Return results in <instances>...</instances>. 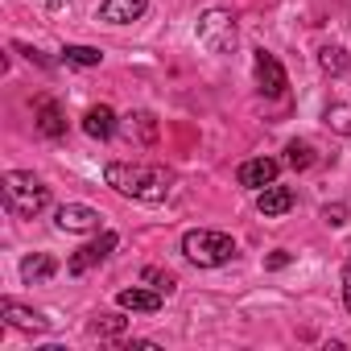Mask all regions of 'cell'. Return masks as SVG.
<instances>
[{
	"instance_id": "obj_9",
	"label": "cell",
	"mask_w": 351,
	"mask_h": 351,
	"mask_svg": "<svg viewBox=\"0 0 351 351\" xmlns=\"http://www.w3.org/2000/svg\"><path fill=\"white\" fill-rule=\"evenodd\" d=\"M293 203H298V195H293V186H265L261 195H256V211L265 215V219H281V215H289L293 211Z\"/></svg>"
},
{
	"instance_id": "obj_24",
	"label": "cell",
	"mask_w": 351,
	"mask_h": 351,
	"mask_svg": "<svg viewBox=\"0 0 351 351\" xmlns=\"http://www.w3.org/2000/svg\"><path fill=\"white\" fill-rule=\"evenodd\" d=\"M343 306H347V314H351V256H347V265H343Z\"/></svg>"
},
{
	"instance_id": "obj_21",
	"label": "cell",
	"mask_w": 351,
	"mask_h": 351,
	"mask_svg": "<svg viewBox=\"0 0 351 351\" xmlns=\"http://www.w3.org/2000/svg\"><path fill=\"white\" fill-rule=\"evenodd\" d=\"M141 277H145V281H149V285H153L157 293H165V298H169L173 289H178V281H173V273H161V269H153V265H149V269H145Z\"/></svg>"
},
{
	"instance_id": "obj_15",
	"label": "cell",
	"mask_w": 351,
	"mask_h": 351,
	"mask_svg": "<svg viewBox=\"0 0 351 351\" xmlns=\"http://www.w3.org/2000/svg\"><path fill=\"white\" fill-rule=\"evenodd\" d=\"M124 136L128 141H136V145H153L157 141V116L153 112H132V116H124Z\"/></svg>"
},
{
	"instance_id": "obj_5",
	"label": "cell",
	"mask_w": 351,
	"mask_h": 351,
	"mask_svg": "<svg viewBox=\"0 0 351 351\" xmlns=\"http://www.w3.org/2000/svg\"><path fill=\"white\" fill-rule=\"evenodd\" d=\"M99 211L87 207V203H62L58 215H54V228L66 232V236H87V232H99Z\"/></svg>"
},
{
	"instance_id": "obj_2",
	"label": "cell",
	"mask_w": 351,
	"mask_h": 351,
	"mask_svg": "<svg viewBox=\"0 0 351 351\" xmlns=\"http://www.w3.org/2000/svg\"><path fill=\"white\" fill-rule=\"evenodd\" d=\"M0 186H5V207H9V215H17V219H34V215L46 211V203H50V191L34 178V173H25V169H9Z\"/></svg>"
},
{
	"instance_id": "obj_7",
	"label": "cell",
	"mask_w": 351,
	"mask_h": 351,
	"mask_svg": "<svg viewBox=\"0 0 351 351\" xmlns=\"http://www.w3.org/2000/svg\"><path fill=\"white\" fill-rule=\"evenodd\" d=\"M277 173H281V161H273V157H252V161H244L240 165V186H248V191H265V186H273L277 182Z\"/></svg>"
},
{
	"instance_id": "obj_11",
	"label": "cell",
	"mask_w": 351,
	"mask_h": 351,
	"mask_svg": "<svg viewBox=\"0 0 351 351\" xmlns=\"http://www.w3.org/2000/svg\"><path fill=\"white\" fill-rule=\"evenodd\" d=\"M149 0H104L99 5V21L104 25H132L136 17H145Z\"/></svg>"
},
{
	"instance_id": "obj_22",
	"label": "cell",
	"mask_w": 351,
	"mask_h": 351,
	"mask_svg": "<svg viewBox=\"0 0 351 351\" xmlns=\"http://www.w3.org/2000/svg\"><path fill=\"white\" fill-rule=\"evenodd\" d=\"M124 326H128V318H120V314H99V318L91 322V335H124Z\"/></svg>"
},
{
	"instance_id": "obj_20",
	"label": "cell",
	"mask_w": 351,
	"mask_h": 351,
	"mask_svg": "<svg viewBox=\"0 0 351 351\" xmlns=\"http://www.w3.org/2000/svg\"><path fill=\"white\" fill-rule=\"evenodd\" d=\"M285 161H289L293 169H306V165H314V149H310L306 141H289V145H285Z\"/></svg>"
},
{
	"instance_id": "obj_10",
	"label": "cell",
	"mask_w": 351,
	"mask_h": 351,
	"mask_svg": "<svg viewBox=\"0 0 351 351\" xmlns=\"http://www.w3.org/2000/svg\"><path fill=\"white\" fill-rule=\"evenodd\" d=\"M116 244H120V236H116V232H104V236H99V240H91L87 248H79V252L71 256V265H66V269L79 277V273H87L91 265H99L104 256H112V248H116Z\"/></svg>"
},
{
	"instance_id": "obj_4",
	"label": "cell",
	"mask_w": 351,
	"mask_h": 351,
	"mask_svg": "<svg viewBox=\"0 0 351 351\" xmlns=\"http://www.w3.org/2000/svg\"><path fill=\"white\" fill-rule=\"evenodd\" d=\"M199 46L207 54H232L236 50V17L228 9H211L199 17Z\"/></svg>"
},
{
	"instance_id": "obj_19",
	"label": "cell",
	"mask_w": 351,
	"mask_h": 351,
	"mask_svg": "<svg viewBox=\"0 0 351 351\" xmlns=\"http://www.w3.org/2000/svg\"><path fill=\"white\" fill-rule=\"evenodd\" d=\"M322 120H326V128H335L339 136H351V104H330V108L322 112Z\"/></svg>"
},
{
	"instance_id": "obj_13",
	"label": "cell",
	"mask_w": 351,
	"mask_h": 351,
	"mask_svg": "<svg viewBox=\"0 0 351 351\" xmlns=\"http://www.w3.org/2000/svg\"><path fill=\"white\" fill-rule=\"evenodd\" d=\"M116 306H120V310H132V314H157V310H161V293L132 285V289H120V293H116Z\"/></svg>"
},
{
	"instance_id": "obj_6",
	"label": "cell",
	"mask_w": 351,
	"mask_h": 351,
	"mask_svg": "<svg viewBox=\"0 0 351 351\" xmlns=\"http://www.w3.org/2000/svg\"><path fill=\"white\" fill-rule=\"evenodd\" d=\"M252 71H256V83H261V91H265L269 99H281V95H285L289 79H285V66L277 62V54L256 50V54H252Z\"/></svg>"
},
{
	"instance_id": "obj_16",
	"label": "cell",
	"mask_w": 351,
	"mask_h": 351,
	"mask_svg": "<svg viewBox=\"0 0 351 351\" xmlns=\"http://www.w3.org/2000/svg\"><path fill=\"white\" fill-rule=\"evenodd\" d=\"M54 273H58V261L46 256V252H34V256L21 261V281H25V285H42V281H50Z\"/></svg>"
},
{
	"instance_id": "obj_18",
	"label": "cell",
	"mask_w": 351,
	"mask_h": 351,
	"mask_svg": "<svg viewBox=\"0 0 351 351\" xmlns=\"http://www.w3.org/2000/svg\"><path fill=\"white\" fill-rule=\"evenodd\" d=\"M62 62H71V66H99L104 50H95V46H62Z\"/></svg>"
},
{
	"instance_id": "obj_23",
	"label": "cell",
	"mask_w": 351,
	"mask_h": 351,
	"mask_svg": "<svg viewBox=\"0 0 351 351\" xmlns=\"http://www.w3.org/2000/svg\"><path fill=\"white\" fill-rule=\"evenodd\" d=\"M322 219H326L330 228H343V223H347V207H343V203H335V207H322Z\"/></svg>"
},
{
	"instance_id": "obj_12",
	"label": "cell",
	"mask_w": 351,
	"mask_h": 351,
	"mask_svg": "<svg viewBox=\"0 0 351 351\" xmlns=\"http://www.w3.org/2000/svg\"><path fill=\"white\" fill-rule=\"evenodd\" d=\"M116 128H120V120H116V112H112L108 104H95V108H87V116H83V132H87L91 141H108Z\"/></svg>"
},
{
	"instance_id": "obj_14",
	"label": "cell",
	"mask_w": 351,
	"mask_h": 351,
	"mask_svg": "<svg viewBox=\"0 0 351 351\" xmlns=\"http://www.w3.org/2000/svg\"><path fill=\"white\" fill-rule=\"evenodd\" d=\"M38 132L50 136V141L66 136V112H62L58 99H42V104H38Z\"/></svg>"
},
{
	"instance_id": "obj_3",
	"label": "cell",
	"mask_w": 351,
	"mask_h": 351,
	"mask_svg": "<svg viewBox=\"0 0 351 351\" xmlns=\"http://www.w3.org/2000/svg\"><path fill=\"white\" fill-rule=\"evenodd\" d=\"M182 252L199 269H219L236 256V240L228 232H215V228H195V232L182 236Z\"/></svg>"
},
{
	"instance_id": "obj_1",
	"label": "cell",
	"mask_w": 351,
	"mask_h": 351,
	"mask_svg": "<svg viewBox=\"0 0 351 351\" xmlns=\"http://www.w3.org/2000/svg\"><path fill=\"white\" fill-rule=\"evenodd\" d=\"M104 182L136 203H161L169 195V173L161 165H136V161H112L104 169Z\"/></svg>"
},
{
	"instance_id": "obj_17",
	"label": "cell",
	"mask_w": 351,
	"mask_h": 351,
	"mask_svg": "<svg viewBox=\"0 0 351 351\" xmlns=\"http://www.w3.org/2000/svg\"><path fill=\"white\" fill-rule=\"evenodd\" d=\"M318 66H322L326 75H343V71L351 66V54H347L343 46H322V50H318Z\"/></svg>"
},
{
	"instance_id": "obj_8",
	"label": "cell",
	"mask_w": 351,
	"mask_h": 351,
	"mask_svg": "<svg viewBox=\"0 0 351 351\" xmlns=\"http://www.w3.org/2000/svg\"><path fill=\"white\" fill-rule=\"evenodd\" d=\"M0 314H5L9 326H17V330H25V335H42V330H50V318H46V314L21 306V302H13V298L0 302Z\"/></svg>"
},
{
	"instance_id": "obj_25",
	"label": "cell",
	"mask_w": 351,
	"mask_h": 351,
	"mask_svg": "<svg viewBox=\"0 0 351 351\" xmlns=\"http://www.w3.org/2000/svg\"><path fill=\"white\" fill-rule=\"evenodd\" d=\"M289 261H293V256H289V252H273V256H269V261H265V269H285V265H289Z\"/></svg>"
}]
</instances>
